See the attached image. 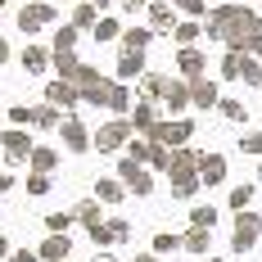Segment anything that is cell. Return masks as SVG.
<instances>
[{"label": "cell", "instance_id": "obj_53", "mask_svg": "<svg viewBox=\"0 0 262 262\" xmlns=\"http://www.w3.org/2000/svg\"><path fill=\"white\" fill-rule=\"evenodd\" d=\"M0 63H9V41L0 36Z\"/></svg>", "mask_w": 262, "mask_h": 262}, {"label": "cell", "instance_id": "obj_48", "mask_svg": "<svg viewBox=\"0 0 262 262\" xmlns=\"http://www.w3.org/2000/svg\"><path fill=\"white\" fill-rule=\"evenodd\" d=\"M5 262H41V253H32V249H14Z\"/></svg>", "mask_w": 262, "mask_h": 262}, {"label": "cell", "instance_id": "obj_45", "mask_svg": "<svg viewBox=\"0 0 262 262\" xmlns=\"http://www.w3.org/2000/svg\"><path fill=\"white\" fill-rule=\"evenodd\" d=\"M172 249H181V235H167V231H158V235H154V253L163 258V253H172Z\"/></svg>", "mask_w": 262, "mask_h": 262}, {"label": "cell", "instance_id": "obj_57", "mask_svg": "<svg viewBox=\"0 0 262 262\" xmlns=\"http://www.w3.org/2000/svg\"><path fill=\"white\" fill-rule=\"evenodd\" d=\"M258 177H262V163H258Z\"/></svg>", "mask_w": 262, "mask_h": 262}, {"label": "cell", "instance_id": "obj_31", "mask_svg": "<svg viewBox=\"0 0 262 262\" xmlns=\"http://www.w3.org/2000/svg\"><path fill=\"white\" fill-rule=\"evenodd\" d=\"M154 36H158L154 27H127V32H122V50H145Z\"/></svg>", "mask_w": 262, "mask_h": 262}, {"label": "cell", "instance_id": "obj_12", "mask_svg": "<svg viewBox=\"0 0 262 262\" xmlns=\"http://www.w3.org/2000/svg\"><path fill=\"white\" fill-rule=\"evenodd\" d=\"M177 73H181L185 81H194V77H208V59H204V50H194V46L177 50Z\"/></svg>", "mask_w": 262, "mask_h": 262}, {"label": "cell", "instance_id": "obj_16", "mask_svg": "<svg viewBox=\"0 0 262 262\" xmlns=\"http://www.w3.org/2000/svg\"><path fill=\"white\" fill-rule=\"evenodd\" d=\"M199 158L204 149H172V167H167V177H199Z\"/></svg>", "mask_w": 262, "mask_h": 262}, {"label": "cell", "instance_id": "obj_49", "mask_svg": "<svg viewBox=\"0 0 262 262\" xmlns=\"http://www.w3.org/2000/svg\"><path fill=\"white\" fill-rule=\"evenodd\" d=\"M122 9H127V14H136V9H149V0H122Z\"/></svg>", "mask_w": 262, "mask_h": 262}, {"label": "cell", "instance_id": "obj_44", "mask_svg": "<svg viewBox=\"0 0 262 262\" xmlns=\"http://www.w3.org/2000/svg\"><path fill=\"white\" fill-rule=\"evenodd\" d=\"M9 127H32V104H9Z\"/></svg>", "mask_w": 262, "mask_h": 262}, {"label": "cell", "instance_id": "obj_14", "mask_svg": "<svg viewBox=\"0 0 262 262\" xmlns=\"http://www.w3.org/2000/svg\"><path fill=\"white\" fill-rule=\"evenodd\" d=\"M104 108L113 113V118H131V108H136V100H131L127 81H108V91H104Z\"/></svg>", "mask_w": 262, "mask_h": 262}, {"label": "cell", "instance_id": "obj_39", "mask_svg": "<svg viewBox=\"0 0 262 262\" xmlns=\"http://www.w3.org/2000/svg\"><path fill=\"white\" fill-rule=\"evenodd\" d=\"M145 167H149V172H167V167H172V149L154 140V149H149V163H145Z\"/></svg>", "mask_w": 262, "mask_h": 262}, {"label": "cell", "instance_id": "obj_18", "mask_svg": "<svg viewBox=\"0 0 262 262\" xmlns=\"http://www.w3.org/2000/svg\"><path fill=\"white\" fill-rule=\"evenodd\" d=\"M190 100H194V108H217V104H222L217 81H212V77H194V81H190Z\"/></svg>", "mask_w": 262, "mask_h": 262}, {"label": "cell", "instance_id": "obj_35", "mask_svg": "<svg viewBox=\"0 0 262 262\" xmlns=\"http://www.w3.org/2000/svg\"><path fill=\"white\" fill-rule=\"evenodd\" d=\"M77 32H81V27H73V23H68V27H59V32L50 36V50H54V54H68L73 46H77Z\"/></svg>", "mask_w": 262, "mask_h": 262}, {"label": "cell", "instance_id": "obj_54", "mask_svg": "<svg viewBox=\"0 0 262 262\" xmlns=\"http://www.w3.org/2000/svg\"><path fill=\"white\" fill-rule=\"evenodd\" d=\"M91 5H95V9H100V14H104L108 5H113V0H91Z\"/></svg>", "mask_w": 262, "mask_h": 262}, {"label": "cell", "instance_id": "obj_43", "mask_svg": "<svg viewBox=\"0 0 262 262\" xmlns=\"http://www.w3.org/2000/svg\"><path fill=\"white\" fill-rule=\"evenodd\" d=\"M249 204H253V185L244 181V185H235V190H231V208H235V212H244Z\"/></svg>", "mask_w": 262, "mask_h": 262}, {"label": "cell", "instance_id": "obj_24", "mask_svg": "<svg viewBox=\"0 0 262 262\" xmlns=\"http://www.w3.org/2000/svg\"><path fill=\"white\" fill-rule=\"evenodd\" d=\"M32 127H36V131H59V127H63V108L36 104V108H32Z\"/></svg>", "mask_w": 262, "mask_h": 262}, {"label": "cell", "instance_id": "obj_56", "mask_svg": "<svg viewBox=\"0 0 262 262\" xmlns=\"http://www.w3.org/2000/svg\"><path fill=\"white\" fill-rule=\"evenodd\" d=\"M208 262H226V258H208Z\"/></svg>", "mask_w": 262, "mask_h": 262}, {"label": "cell", "instance_id": "obj_46", "mask_svg": "<svg viewBox=\"0 0 262 262\" xmlns=\"http://www.w3.org/2000/svg\"><path fill=\"white\" fill-rule=\"evenodd\" d=\"M244 54H253V59L262 54V18H258L253 27H249V41H244Z\"/></svg>", "mask_w": 262, "mask_h": 262}, {"label": "cell", "instance_id": "obj_21", "mask_svg": "<svg viewBox=\"0 0 262 262\" xmlns=\"http://www.w3.org/2000/svg\"><path fill=\"white\" fill-rule=\"evenodd\" d=\"M95 199L113 208V204H122V199H127V185L118 181V177H95Z\"/></svg>", "mask_w": 262, "mask_h": 262}, {"label": "cell", "instance_id": "obj_38", "mask_svg": "<svg viewBox=\"0 0 262 262\" xmlns=\"http://www.w3.org/2000/svg\"><path fill=\"white\" fill-rule=\"evenodd\" d=\"M244 59H249V54L226 50V54H222V77H226V81H239V73H244Z\"/></svg>", "mask_w": 262, "mask_h": 262}, {"label": "cell", "instance_id": "obj_26", "mask_svg": "<svg viewBox=\"0 0 262 262\" xmlns=\"http://www.w3.org/2000/svg\"><path fill=\"white\" fill-rule=\"evenodd\" d=\"M167 185H172V199H181V204H190V199L204 190L199 177H167Z\"/></svg>", "mask_w": 262, "mask_h": 262}, {"label": "cell", "instance_id": "obj_40", "mask_svg": "<svg viewBox=\"0 0 262 262\" xmlns=\"http://www.w3.org/2000/svg\"><path fill=\"white\" fill-rule=\"evenodd\" d=\"M149 149H154V140H149V136H131L127 158H136V163H149Z\"/></svg>", "mask_w": 262, "mask_h": 262}, {"label": "cell", "instance_id": "obj_29", "mask_svg": "<svg viewBox=\"0 0 262 262\" xmlns=\"http://www.w3.org/2000/svg\"><path fill=\"white\" fill-rule=\"evenodd\" d=\"M163 86H167V73H145L140 77V100H163Z\"/></svg>", "mask_w": 262, "mask_h": 262}, {"label": "cell", "instance_id": "obj_51", "mask_svg": "<svg viewBox=\"0 0 262 262\" xmlns=\"http://www.w3.org/2000/svg\"><path fill=\"white\" fill-rule=\"evenodd\" d=\"M9 253H14V249H9V239H5V231H0V262L9 258Z\"/></svg>", "mask_w": 262, "mask_h": 262}, {"label": "cell", "instance_id": "obj_20", "mask_svg": "<svg viewBox=\"0 0 262 262\" xmlns=\"http://www.w3.org/2000/svg\"><path fill=\"white\" fill-rule=\"evenodd\" d=\"M36 253H41V262H68V253H73V239H68V235H46Z\"/></svg>", "mask_w": 262, "mask_h": 262}, {"label": "cell", "instance_id": "obj_8", "mask_svg": "<svg viewBox=\"0 0 262 262\" xmlns=\"http://www.w3.org/2000/svg\"><path fill=\"white\" fill-rule=\"evenodd\" d=\"M158 104L167 108V118H185V108H194V100H190V81H185V77H167Z\"/></svg>", "mask_w": 262, "mask_h": 262}, {"label": "cell", "instance_id": "obj_22", "mask_svg": "<svg viewBox=\"0 0 262 262\" xmlns=\"http://www.w3.org/2000/svg\"><path fill=\"white\" fill-rule=\"evenodd\" d=\"M27 167H32V172H41V177H50L54 167H59V149H54V145H36L32 158H27Z\"/></svg>", "mask_w": 262, "mask_h": 262}, {"label": "cell", "instance_id": "obj_34", "mask_svg": "<svg viewBox=\"0 0 262 262\" xmlns=\"http://www.w3.org/2000/svg\"><path fill=\"white\" fill-rule=\"evenodd\" d=\"M73 222H77V212H73V208H68V212H46V231H50V235H68Z\"/></svg>", "mask_w": 262, "mask_h": 262}, {"label": "cell", "instance_id": "obj_58", "mask_svg": "<svg viewBox=\"0 0 262 262\" xmlns=\"http://www.w3.org/2000/svg\"><path fill=\"white\" fill-rule=\"evenodd\" d=\"M0 9H5V0H0Z\"/></svg>", "mask_w": 262, "mask_h": 262}, {"label": "cell", "instance_id": "obj_19", "mask_svg": "<svg viewBox=\"0 0 262 262\" xmlns=\"http://www.w3.org/2000/svg\"><path fill=\"white\" fill-rule=\"evenodd\" d=\"M199 181L204 185H222L226 181V154H208V149H204V158H199Z\"/></svg>", "mask_w": 262, "mask_h": 262}, {"label": "cell", "instance_id": "obj_33", "mask_svg": "<svg viewBox=\"0 0 262 262\" xmlns=\"http://www.w3.org/2000/svg\"><path fill=\"white\" fill-rule=\"evenodd\" d=\"M104 231H108V244H127L131 239V222L113 212V217H104Z\"/></svg>", "mask_w": 262, "mask_h": 262}, {"label": "cell", "instance_id": "obj_3", "mask_svg": "<svg viewBox=\"0 0 262 262\" xmlns=\"http://www.w3.org/2000/svg\"><path fill=\"white\" fill-rule=\"evenodd\" d=\"M131 136H136V131H131V118H108L104 127L95 131V149H100V154H118V149L131 145Z\"/></svg>", "mask_w": 262, "mask_h": 262}, {"label": "cell", "instance_id": "obj_1", "mask_svg": "<svg viewBox=\"0 0 262 262\" xmlns=\"http://www.w3.org/2000/svg\"><path fill=\"white\" fill-rule=\"evenodd\" d=\"M258 23V14L249 5H212L208 18H204V36L208 41H222L226 50L244 54V41H249V27Z\"/></svg>", "mask_w": 262, "mask_h": 262}, {"label": "cell", "instance_id": "obj_36", "mask_svg": "<svg viewBox=\"0 0 262 262\" xmlns=\"http://www.w3.org/2000/svg\"><path fill=\"white\" fill-rule=\"evenodd\" d=\"M122 32H127V27L118 23V18H100V23H95V32H91V36H95V41H100V46H104V41H122Z\"/></svg>", "mask_w": 262, "mask_h": 262}, {"label": "cell", "instance_id": "obj_10", "mask_svg": "<svg viewBox=\"0 0 262 262\" xmlns=\"http://www.w3.org/2000/svg\"><path fill=\"white\" fill-rule=\"evenodd\" d=\"M113 73H118L113 81H140L145 73H149L145 50H122V54H118V63H113Z\"/></svg>", "mask_w": 262, "mask_h": 262}, {"label": "cell", "instance_id": "obj_13", "mask_svg": "<svg viewBox=\"0 0 262 262\" xmlns=\"http://www.w3.org/2000/svg\"><path fill=\"white\" fill-rule=\"evenodd\" d=\"M158 122H163L158 118V100H136V108H131V131L136 136H149Z\"/></svg>", "mask_w": 262, "mask_h": 262}, {"label": "cell", "instance_id": "obj_28", "mask_svg": "<svg viewBox=\"0 0 262 262\" xmlns=\"http://www.w3.org/2000/svg\"><path fill=\"white\" fill-rule=\"evenodd\" d=\"M199 36H204V23H199V18H185V23H177V32H172V41H177V46H194V41H199Z\"/></svg>", "mask_w": 262, "mask_h": 262}, {"label": "cell", "instance_id": "obj_5", "mask_svg": "<svg viewBox=\"0 0 262 262\" xmlns=\"http://www.w3.org/2000/svg\"><path fill=\"white\" fill-rule=\"evenodd\" d=\"M258 235H262V212H235V226H231V249L235 253H249L253 244H258Z\"/></svg>", "mask_w": 262, "mask_h": 262}, {"label": "cell", "instance_id": "obj_42", "mask_svg": "<svg viewBox=\"0 0 262 262\" xmlns=\"http://www.w3.org/2000/svg\"><path fill=\"white\" fill-rule=\"evenodd\" d=\"M50 177H41V172H27V194H36V199H46L50 194Z\"/></svg>", "mask_w": 262, "mask_h": 262}, {"label": "cell", "instance_id": "obj_23", "mask_svg": "<svg viewBox=\"0 0 262 262\" xmlns=\"http://www.w3.org/2000/svg\"><path fill=\"white\" fill-rule=\"evenodd\" d=\"M181 249L185 253H194V258H208V249H212V231H199V226H190L181 235Z\"/></svg>", "mask_w": 262, "mask_h": 262}, {"label": "cell", "instance_id": "obj_25", "mask_svg": "<svg viewBox=\"0 0 262 262\" xmlns=\"http://www.w3.org/2000/svg\"><path fill=\"white\" fill-rule=\"evenodd\" d=\"M100 208H104V204H100V199L91 194V199H81V204H77L73 212H77V222L86 226V231H95V226H104V212H100Z\"/></svg>", "mask_w": 262, "mask_h": 262}, {"label": "cell", "instance_id": "obj_30", "mask_svg": "<svg viewBox=\"0 0 262 262\" xmlns=\"http://www.w3.org/2000/svg\"><path fill=\"white\" fill-rule=\"evenodd\" d=\"M217 113H222L226 122H249V104H244V100H235V95H222Z\"/></svg>", "mask_w": 262, "mask_h": 262}, {"label": "cell", "instance_id": "obj_11", "mask_svg": "<svg viewBox=\"0 0 262 262\" xmlns=\"http://www.w3.org/2000/svg\"><path fill=\"white\" fill-rule=\"evenodd\" d=\"M149 27L158 36H172L177 32V5L172 0H149Z\"/></svg>", "mask_w": 262, "mask_h": 262}, {"label": "cell", "instance_id": "obj_2", "mask_svg": "<svg viewBox=\"0 0 262 262\" xmlns=\"http://www.w3.org/2000/svg\"><path fill=\"white\" fill-rule=\"evenodd\" d=\"M118 181L127 185V194H136V199H145V194H154V177H149V167L145 163H136V158H118Z\"/></svg>", "mask_w": 262, "mask_h": 262}, {"label": "cell", "instance_id": "obj_41", "mask_svg": "<svg viewBox=\"0 0 262 262\" xmlns=\"http://www.w3.org/2000/svg\"><path fill=\"white\" fill-rule=\"evenodd\" d=\"M185 18H208V0H172Z\"/></svg>", "mask_w": 262, "mask_h": 262}, {"label": "cell", "instance_id": "obj_7", "mask_svg": "<svg viewBox=\"0 0 262 262\" xmlns=\"http://www.w3.org/2000/svg\"><path fill=\"white\" fill-rule=\"evenodd\" d=\"M54 18H59V9H54L50 0H32V5H23L18 9V32H41V27H50Z\"/></svg>", "mask_w": 262, "mask_h": 262}, {"label": "cell", "instance_id": "obj_55", "mask_svg": "<svg viewBox=\"0 0 262 262\" xmlns=\"http://www.w3.org/2000/svg\"><path fill=\"white\" fill-rule=\"evenodd\" d=\"M95 262H118V258H113V253H100V258H95Z\"/></svg>", "mask_w": 262, "mask_h": 262}, {"label": "cell", "instance_id": "obj_50", "mask_svg": "<svg viewBox=\"0 0 262 262\" xmlns=\"http://www.w3.org/2000/svg\"><path fill=\"white\" fill-rule=\"evenodd\" d=\"M131 262H163V258H158L154 249H149V253H136V258H131Z\"/></svg>", "mask_w": 262, "mask_h": 262}, {"label": "cell", "instance_id": "obj_4", "mask_svg": "<svg viewBox=\"0 0 262 262\" xmlns=\"http://www.w3.org/2000/svg\"><path fill=\"white\" fill-rule=\"evenodd\" d=\"M32 149H36V140H32L23 127L0 131V154H5V163H9V167H23L27 158H32Z\"/></svg>", "mask_w": 262, "mask_h": 262}, {"label": "cell", "instance_id": "obj_27", "mask_svg": "<svg viewBox=\"0 0 262 262\" xmlns=\"http://www.w3.org/2000/svg\"><path fill=\"white\" fill-rule=\"evenodd\" d=\"M100 18H104V14H100L91 0H81L77 9H73V27H81V32H95V23H100Z\"/></svg>", "mask_w": 262, "mask_h": 262}, {"label": "cell", "instance_id": "obj_52", "mask_svg": "<svg viewBox=\"0 0 262 262\" xmlns=\"http://www.w3.org/2000/svg\"><path fill=\"white\" fill-rule=\"evenodd\" d=\"M9 190H14V177H5V172H0V194H9Z\"/></svg>", "mask_w": 262, "mask_h": 262}, {"label": "cell", "instance_id": "obj_47", "mask_svg": "<svg viewBox=\"0 0 262 262\" xmlns=\"http://www.w3.org/2000/svg\"><path fill=\"white\" fill-rule=\"evenodd\" d=\"M239 149L244 154H262V131H244L239 136Z\"/></svg>", "mask_w": 262, "mask_h": 262}, {"label": "cell", "instance_id": "obj_9", "mask_svg": "<svg viewBox=\"0 0 262 262\" xmlns=\"http://www.w3.org/2000/svg\"><path fill=\"white\" fill-rule=\"evenodd\" d=\"M59 140H63V149H68V154H91V149H95V136L81 127L73 113L63 118V127H59Z\"/></svg>", "mask_w": 262, "mask_h": 262}, {"label": "cell", "instance_id": "obj_6", "mask_svg": "<svg viewBox=\"0 0 262 262\" xmlns=\"http://www.w3.org/2000/svg\"><path fill=\"white\" fill-rule=\"evenodd\" d=\"M190 136H194V122H190V118H163V122L149 131V140L167 145V149H185Z\"/></svg>", "mask_w": 262, "mask_h": 262}, {"label": "cell", "instance_id": "obj_17", "mask_svg": "<svg viewBox=\"0 0 262 262\" xmlns=\"http://www.w3.org/2000/svg\"><path fill=\"white\" fill-rule=\"evenodd\" d=\"M18 59H23L27 77H36V73H46V68H54V50H46V46H32V41L23 46V54H18Z\"/></svg>", "mask_w": 262, "mask_h": 262}, {"label": "cell", "instance_id": "obj_32", "mask_svg": "<svg viewBox=\"0 0 262 262\" xmlns=\"http://www.w3.org/2000/svg\"><path fill=\"white\" fill-rule=\"evenodd\" d=\"M77 73H81V59L73 50H68V54H54V77H59V81H73Z\"/></svg>", "mask_w": 262, "mask_h": 262}, {"label": "cell", "instance_id": "obj_15", "mask_svg": "<svg viewBox=\"0 0 262 262\" xmlns=\"http://www.w3.org/2000/svg\"><path fill=\"white\" fill-rule=\"evenodd\" d=\"M46 104H54V108H77L81 104V91L73 86V81H59V77H54L50 86H46Z\"/></svg>", "mask_w": 262, "mask_h": 262}, {"label": "cell", "instance_id": "obj_37", "mask_svg": "<svg viewBox=\"0 0 262 262\" xmlns=\"http://www.w3.org/2000/svg\"><path fill=\"white\" fill-rule=\"evenodd\" d=\"M190 226L212 231V226H217V208H212V204H194V208H190Z\"/></svg>", "mask_w": 262, "mask_h": 262}]
</instances>
